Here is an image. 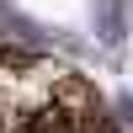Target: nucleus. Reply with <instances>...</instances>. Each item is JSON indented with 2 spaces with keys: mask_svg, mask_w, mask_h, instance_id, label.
<instances>
[{
  "mask_svg": "<svg viewBox=\"0 0 133 133\" xmlns=\"http://www.w3.org/2000/svg\"><path fill=\"white\" fill-rule=\"evenodd\" d=\"M80 133H117L112 123H91V128H80Z\"/></svg>",
  "mask_w": 133,
  "mask_h": 133,
  "instance_id": "nucleus-3",
  "label": "nucleus"
},
{
  "mask_svg": "<svg viewBox=\"0 0 133 133\" xmlns=\"http://www.w3.org/2000/svg\"><path fill=\"white\" fill-rule=\"evenodd\" d=\"M21 133H80V128H75L59 107H32L27 123H21Z\"/></svg>",
  "mask_w": 133,
  "mask_h": 133,
  "instance_id": "nucleus-2",
  "label": "nucleus"
},
{
  "mask_svg": "<svg viewBox=\"0 0 133 133\" xmlns=\"http://www.w3.org/2000/svg\"><path fill=\"white\" fill-rule=\"evenodd\" d=\"M48 107H59L75 128H91V123H107L101 117V96L85 75H69V69H53L48 80Z\"/></svg>",
  "mask_w": 133,
  "mask_h": 133,
  "instance_id": "nucleus-1",
  "label": "nucleus"
}]
</instances>
